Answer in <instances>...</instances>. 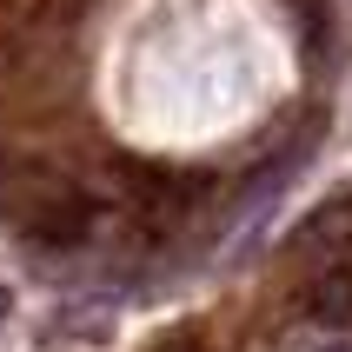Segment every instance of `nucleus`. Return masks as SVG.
<instances>
[{"mask_svg":"<svg viewBox=\"0 0 352 352\" xmlns=\"http://www.w3.org/2000/svg\"><path fill=\"white\" fill-rule=\"evenodd\" d=\"M20 233L34 239V246H47V253H74V246L94 239V199L74 193V186H54V193H40L27 206Z\"/></svg>","mask_w":352,"mask_h":352,"instance_id":"f257e3e1","label":"nucleus"},{"mask_svg":"<svg viewBox=\"0 0 352 352\" xmlns=\"http://www.w3.org/2000/svg\"><path fill=\"white\" fill-rule=\"evenodd\" d=\"M346 239H352V186L319 199L313 213L299 219V246H346Z\"/></svg>","mask_w":352,"mask_h":352,"instance_id":"f03ea898","label":"nucleus"},{"mask_svg":"<svg viewBox=\"0 0 352 352\" xmlns=\"http://www.w3.org/2000/svg\"><path fill=\"white\" fill-rule=\"evenodd\" d=\"M306 313H313L319 326H339V333H346V326H352V266H333V273L313 279Z\"/></svg>","mask_w":352,"mask_h":352,"instance_id":"7ed1b4c3","label":"nucleus"},{"mask_svg":"<svg viewBox=\"0 0 352 352\" xmlns=\"http://www.w3.org/2000/svg\"><path fill=\"white\" fill-rule=\"evenodd\" d=\"M107 333H113V313H100V306H94V313L74 306V313H60L54 326H47V339H94V346H100Z\"/></svg>","mask_w":352,"mask_h":352,"instance_id":"20e7f679","label":"nucleus"},{"mask_svg":"<svg viewBox=\"0 0 352 352\" xmlns=\"http://www.w3.org/2000/svg\"><path fill=\"white\" fill-rule=\"evenodd\" d=\"M160 352H206V339L199 333H173V339H160Z\"/></svg>","mask_w":352,"mask_h":352,"instance_id":"39448f33","label":"nucleus"},{"mask_svg":"<svg viewBox=\"0 0 352 352\" xmlns=\"http://www.w3.org/2000/svg\"><path fill=\"white\" fill-rule=\"evenodd\" d=\"M7 306H14V299H7V286H0V319H7Z\"/></svg>","mask_w":352,"mask_h":352,"instance_id":"423d86ee","label":"nucleus"},{"mask_svg":"<svg viewBox=\"0 0 352 352\" xmlns=\"http://www.w3.org/2000/svg\"><path fill=\"white\" fill-rule=\"evenodd\" d=\"M319 352H352V346H319Z\"/></svg>","mask_w":352,"mask_h":352,"instance_id":"0eeeda50","label":"nucleus"}]
</instances>
